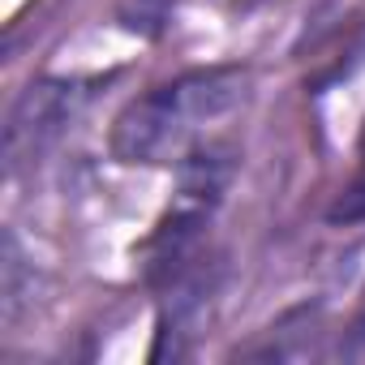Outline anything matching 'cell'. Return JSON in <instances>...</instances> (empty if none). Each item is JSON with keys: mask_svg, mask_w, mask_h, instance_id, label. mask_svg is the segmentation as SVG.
Masks as SVG:
<instances>
[{"mask_svg": "<svg viewBox=\"0 0 365 365\" xmlns=\"http://www.w3.org/2000/svg\"><path fill=\"white\" fill-rule=\"evenodd\" d=\"M250 82L241 65H211L150 86L112 120V155L120 163H180L250 99Z\"/></svg>", "mask_w": 365, "mask_h": 365, "instance_id": "1", "label": "cell"}, {"mask_svg": "<svg viewBox=\"0 0 365 365\" xmlns=\"http://www.w3.org/2000/svg\"><path fill=\"white\" fill-rule=\"evenodd\" d=\"M103 86V78H39L31 82L5 120V159L9 168H18L22 159L43 155L95 99V91Z\"/></svg>", "mask_w": 365, "mask_h": 365, "instance_id": "2", "label": "cell"}, {"mask_svg": "<svg viewBox=\"0 0 365 365\" xmlns=\"http://www.w3.org/2000/svg\"><path fill=\"white\" fill-rule=\"evenodd\" d=\"M224 267L215 258H190L180 271L168 275V301L159 309V331H155V348L150 361L163 356H185L194 335L207 327L211 309H215V292H220Z\"/></svg>", "mask_w": 365, "mask_h": 365, "instance_id": "3", "label": "cell"}, {"mask_svg": "<svg viewBox=\"0 0 365 365\" xmlns=\"http://www.w3.org/2000/svg\"><path fill=\"white\" fill-rule=\"evenodd\" d=\"M31 297H35V271L26 267L18 241L5 237V262H0V309H5V318L14 322Z\"/></svg>", "mask_w": 365, "mask_h": 365, "instance_id": "4", "label": "cell"}, {"mask_svg": "<svg viewBox=\"0 0 365 365\" xmlns=\"http://www.w3.org/2000/svg\"><path fill=\"white\" fill-rule=\"evenodd\" d=\"M168 18H172V0H125L120 5V22L142 35H159Z\"/></svg>", "mask_w": 365, "mask_h": 365, "instance_id": "5", "label": "cell"}, {"mask_svg": "<svg viewBox=\"0 0 365 365\" xmlns=\"http://www.w3.org/2000/svg\"><path fill=\"white\" fill-rule=\"evenodd\" d=\"M331 220H344V224H356V220H365V172L356 176V185L331 207Z\"/></svg>", "mask_w": 365, "mask_h": 365, "instance_id": "6", "label": "cell"}, {"mask_svg": "<svg viewBox=\"0 0 365 365\" xmlns=\"http://www.w3.org/2000/svg\"><path fill=\"white\" fill-rule=\"evenodd\" d=\"M344 352H348V356H365V318H361V322L352 327V335H348Z\"/></svg>", "mask_w": 365, "mask_h": 365, "instance_id": "7", "label": "cell"}]
</instances>
